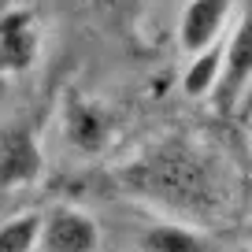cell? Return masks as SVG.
<instances>
[{"label":"cell","mask_w":252,"mask_h":252,"mask_svg":"<svg viewBox=\"0 0 252 252\" xmlns=\"http://www.w3.org/2000/svg\"><path fill=\"white\" fill-rule=\"evenodd\" d=\"M37 245L45 252H96L100 226L82 208H52L48 215H41Z\"/></svg>","instance_id":"1"},{"label":"cell","mask_w":252,"mask_h":252,"mask_svg":"<svg viewBox=\"0 0 252 252\" xmlns=\"http://www.w3.org/2000/svg\"><path fill=\"white\" fill-rule=\"evenodd\" d=\"M45 152L30 126H4L0 130V189H19L41 178Z\"/></svg>","instance_id":"2"},{"label":"cell","mask_w":252,"mask_h":252,"mask_svg":"<svg viewBox=\"0 0 252 252\" xmlns=\"http://www.w3.org/2000/svg\"><path fill=\"white\" fill-rule=\"evenodd\" d=\"M230 19H234V0H189L178 19V41L189 56L208 48L226 33Z\"/></svg>","instance_id":"3"},{"label":"cell","mask_w":252,"mask_h":252,"mask_svg":"<svg viewBox=\"0 0 252 252\" xmlns=\"http://www.w3.org/2000/svg\"><path fill=\"white\" fill-rule=\"evenodd\" d=\"M37 56V23L30 11H4L0 15V71L19 74Z\"/></svg>","instance_id":"4"},{"label":"cell","mask_w":252,"mask_h":252,"mask_svg":"<svg viewBox=\"0 0 252 252\" xmlns=\"http://www.w3.org/2000/svg\"><path fill=\"white\" fill-rule=\"evenodd\" d=\"M249 71H252V41H249V19L237 15L230 37H222V71H219V93L226 100H234L245 86H249Z\"/></svg>","instance_id":"5"},{"label":"cell","mask_w":252,"mask_h":252,"mask_svg":"<svg viewBox=\"0 0 252 252\" xmlns=\"http://www.w3.org/2000/svg\"><path fill=\"white\" fill-rule=\"evenodd\" d=\"M108 137H111L108 115L86 100H71V108H67V141L82 152H100L108 145Z\"/></svg>","instance_id":"6"},{"label":"cell","mask_w":252,"mask_h":252,"mask_svg":"<svg viewBox=\"0 0 252 252\" xmlns=\"http://www.w3.org/2000/svg\"><path fill=\"white\" fill-rule=\"evenodd\" d=\"M222 37H226V33H222ZM222 37L212 41L208 48H200V52H193L189 67L182 71V89H186V96L215 93V86H219V71H222Z\"/></svg>","instance_id":"7"},{"label":"cell","mask_w":252,"mask_h":252,"mask_svg":"<svg viewBox=\"0 0 252 252\" xmlns=\"http://www.w3.org/2000/svg\"><path fill=\"white\" fill-rule=\"evenodd\" d=\"M141 252H212L208 241L189 226H178V222H156L141 234L137 241Z\"/></svg>","instance_id":"8"},{"label":"cell","mask_w":252,"mask_h":252,"mask_svg":"<svg viewBox=\"0 0 252 252\" xmlns=\"http://www.w3.org/2000/svg\"><path fill=\"white\" fill-rule=\"evenodd\" d=\"M37 230H41V215L33 212L8 219L0 226V252H33L37 249Z\"/></svg>","instance_id":"9"}]
</instances>
